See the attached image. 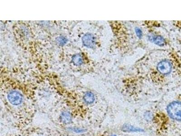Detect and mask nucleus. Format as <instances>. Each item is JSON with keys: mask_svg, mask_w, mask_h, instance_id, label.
<instances>
[{"mask_svg": "<svg viewBox=\"0 0 181 136\" xmlns=\"http://www.w3.org/2000/svg\"><path fill=\"white\" fill-rule=\"evenodd\" d=\"M74 115L73 111L64 109L58 111L57 120L60 124L68 126L73 122Z\"/></svg>", "mask_w": 181, "mask_h": 136, "instance_id": "f03ea898", "label": "nucleus"}, {"mask_svg": "<svg viewBox=\"0 0 181 136\" xmlns=\"http://www.w3.org/2000/svg\"><path fill=\"white\" fill-rule=\"evenodd\" d=\"M82 42L85 46L88 48H93L96 45V40L93 35L88 34L82 37Z\"/></svg>", "mask_w": 181, "mask_h": 136, "instance_id": "39448f33", "label": "nucleus"}, {"mask_svg": "<svg viewBox=\"0 0 181 136\" xmlns=\"http://www.w3.org/2000/svg\"><path fill=\"white\" fill-rule=\"evenodd\" d=\"M32 133L29 136H52V134L50 132L44 131L42 129L33 131Z\"/></svg>", "mask_w": 181, "mask_h": 136, "instance_id": "6e6552de", "label": "nucleus"}, {"mask_svg": "<svg viewBox=\"0 0 181 136\" xmlns=\"http://www.w3.org/2000/svg\"><path fill=\"white\" fill-rule=\"evenodd\" d=\"M72 61L73 64L75 65H81L82 63V60L81 56L80 55L77 54L75 56H73L72 59Z\"/></svg>", "mask_w": 181, "mask_h": 136, "instance_id": "1a4fd4ad", "label": "nucleus"}, {"mask_svg": "<svg viewBox=\"0 0 181 136\" xmlns=\"http://www.w3.org/2000/svg\"><path fill=\"white\" fill-rule=\"evenodd\" d=\"M167 113L173 120L181 121V102H173L167 107Z\"/></svg>", "mask_w": 181, "mask_h": 136, "instance_id": "f257e3e1", "label": "nucleus"}, {"mask_svg": "<svg viewBox=\"0 0 181 136\" xmlns=\"http://www.w3.org/2000/svg\"><path fill=\"white\" fill-rule=\"evenodd\" d=\"M149 40L153 43L159 46H163L165 45V40L162 37L159 36H151L149 37Z\"/></svg>", "mask_w": 181, "mask_h": 136, "instance_id": "0eeeda50", "label": "nucleus"}, {"mask_svg": "<svg viewBox=\"0 0 181 136\" xmlns=\"http://www.w3.org/2000/svg\"><path fill=\"white\" fill-rule=\"evenodd\" d=\"M8 100L12 106L17 108L23 103V97L18 91H12L8 94Z\"/></svg>", "mask_w": 181, "mask_h": 136, "instance_id": "7ed1b4c3", "label": "nucleus"}, {"mask_svg": "<svg viewBox=\"0 0 181 136\" xmlns=\"http://www.w3.org/2000/svg\"><path fill=\"white\" fill-rule=\"evenodd\" d=\"M157 69L160 73L163 74H168L172 70V65L169 61H162L158 64Z\"/></svg>", "mask_w": 181, "mask_h": 136, "instance_id": "20e7f679", "label": "nucleus"}, {"mask_svg": "<svg viewBox=\"0 0 181 136\" xmlns=\"http://www.w3.org/2000/svg\"><path fill=\"white\" fill-rule=\"evenodd\" d=\"M67 42V39L64 37H60L58 39V42L60 45H64Z\"/></svg>", "mask_w": 181, "mask_h": 136, "instance_id": "9d476101", "label": "nucleus"}, {"mask_svg": "<svg viewBox=\"0 0 181 136\" xmlns=\"http://www.w3.org/2000/svg\"><path fill=\"white\" fill-rule=\"evenodd\" d=\"M83 100L86 104L90 105L93 104L95 100V96L90 92L86 93L83 96Z\"/></svg>", "mask_w": 181, "mask_h": 136, "instance_id": "423d86ee", "label": "nucleus"}, {"mask_svg": "<svg viewBox=\"0 0 181 136\" xmlns=\"http://www.w3.org/2000/svg\"><path fill=\"white\" fill-rule=\"evenodd\" d=\"M135 32H136V33L138 37L141 38L142 36V32L141 30L140 29L136 28L135 30Z\"/></svg>", "mask_w": 181, "mask_h": 136, "instance_id": "9b49d317", "label": "nucleus"}]
</instances>
